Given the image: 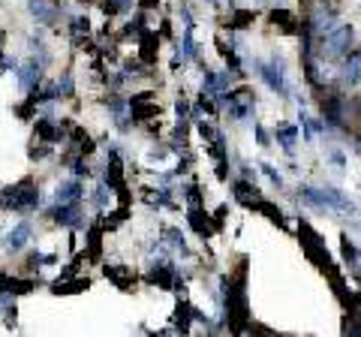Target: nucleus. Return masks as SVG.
Listing matches in <instances>:
<instances>
[{"label":"nucleus","instance_id":"nucleus-14","mask_svg":"<svg viewBox=\"0 0 361 337\" xmlns=\"http://www.w3.org/2000/svg\"><path fill=\"white\" fill-rule=\"evenodd\" d=\"M256 208H259L262 214H268V217L274 220V223H283V214H280V208H274L271 202H262V199H259V202H256Z\"/></svg>","mask_w":361,"mask_h":337},{"label":"nucleus","instance_id":"nucleus-4","mask_svg":"<svg viewBox=\"0 0 361 337\" xmlns=\"http://www.w3.org/2000/svg\"><path fill=\"white\" fill-rule=\"evenodd\" d=\"M259 73L262 79H265V84L271 90H277V94H286V75H283V64L280 60H268V64H259Z\"/></svg>","mask_w":361,"mask_h":337},{"label":"nucleus","instance_id":"nucleus-23","mask_svg":"<svg viewBox=\"0 0 361 337\" xmlns=\"http://www.w3.org/2000/svg\"><path fill=\"white\" fill-rule=\"evenodd\" d=\"M142 6H157V0H142Z\"/></svg>","mask_w":361,"mask_h":337},{"label":"nucleus","instance_id":"nucleus-20","mask_svg":"<svg viewBox=\"0 0 361 337\" xmlns=\"http://www.w3.org/2000/svg\"><path fill=\"white\" fill-rule=\"evenodd\" d=\"M262 172H265L268 178L277 184V187H280V184H283V178H280V175H277V168H271V166H262Z\"/></svg>","mask_w":361,"mask_h":337},{"label":"nucleus","instance_id":"nucleus-11","mask_svg":"<svg viewBox=\"0 0 361 337\" xmlns=\"http://www.w3.org/2000/svg\"><path fill=\"white\" fill-rule=\"evenodd\" d=\"M325 121L328 124H340V99L337 97L325 99Z\"/></svg>","mask_w":361,"mask_h":337},{"label":"nucleus","instance_id":"nucleus-8","mask_svg":"<svg viewBox=\"0 0 361 337\" xmlns=\"http://www.w3.org/2000/svg\"><path fill=\"white\" fill-rule=\"evenodd\" d=\"M79 196H81V187H79V181H70V184H64V187H57V205H70V202H79Z\"/></svg>","mask_w":361,"mask_h":337},{"label":"nucleus","instance_id":"nucleus-3","mask_svg":"<svg viewBox=\"0 0 361 337\" xmlns=\"http://www.w3.org/2000/svg\"><path fill=\"white\" fill-rule=\"evenodd\" d=\"M3 205H10V208H36V202H40V196H36V187H34V181L25 178V181H18L15 187H10L3 193Z\"/></svg>","mask_w":361,"mask_h":337},{"label":"nucleus","instance_id":"nucleus-16","mask_svg":"<svg viewBox=\"0 0 361 337\" xmlns=\"http://www.w3.org/2000/svg\"><path fill=\"white\" fill-rule=\"evenodd\" d=\"M154 42H157V36L145 34V42H142V58L145 60H154Z\"/></svg>","mask_w":361,"mask_h":337},{"label":"nucleus","instance_id":"nucleus-2","mask_svg":"<svg viewBox=\"0 0 361 337\" xmlns=\"http://www.w3.org/2000/svg\"><path fill=\"white\" fill-rule=\"evenodd\" d=\"M352 40H356V30L349 25H337L322 34V58H340L352 49Z\"/></svg>","mask_w":361,"mask_h":337},{"label":"nucleus","instance_id":"nucleus-13","mask_svg":"<svg viewBox=\"0 0 361 337\" xmlns=\"http://www.w3.org/2000/svg\"><path fill=\"white\" fill-rule=\"evenodd\" d=\"M30 12L40 21H51V6L45 3V0H30Z\"/></svg>","mask_w":361,"mask_h":337},{"label":"nucleus","instance_id":"nucleus-15","mask_svg":"<svg viewBox=\"0 0 361 337\" xmlns=\"http://www.w3.org/2000/svg\"><path fill=\"white\" fill-rule=\"evenodd\" d=\"M150 280H157V283H163V286H165V283L172 280V268L169 265H160L157 271H150Z\"/></svg>","mask_w":361,"mask_h":337},{"label":"nucleus","instance_id":"nucleus-12","mask_svg":"<svg viewBox=\"0 0 361 337\" xmlns=\"http://www.w3.org/2000/svg\"><path fill=\"white\" fill-rule=\"evenodd\" d=\"M34 82H40V66L27 64L25 70H21V88H34Z\"/></svg>","mask_w":361,"mask_h":337},{"label":"nucleus","instance_id":"nucleus-21","mask_svg":"<svg viewBox=\"0 0 361 337\" xmlns=\"http://www.w3.org/2000/svg\"><path fill=\"white\" fill-rule=\"evenodd\" d=\"M250 18H253L250 12H238V15H235V21H232V25H235V27H241V25H247V21H250Z\"/></svg>","mask_w":361,"mask_h":337},{"label":"nucleus","instance_id":"nucleus-1","mask_svg":"<svg viewBox=\"0 0 361 337\" xmlns=\"http://www.w3.org/2000/svg\"><path fill=\"white\" fill-rule=\"evenodd\" d=\"M301 199L313 208H331L340 214H356V205L349 202V196H343L340 190L331 187H301Z\"/></svg>","mask_w":361,"mask_h":337},{"label":"nucleus","instance_id":"nucleus-7","mask_svg":"<svg viewBox=\"0 0 361 337\" xmlns=\"http://www.w3.org/2000/svg\"><path fill=\"white\" fill-rule=\"evenodd\" d=\"M27 241H30V223H18L10 235H6V244H10V250H21Z\"/></svg>","mask_w":361,"mask_h":337},{"label":"nucleus","instance_id":"nucleus-10","mask_svg":"<svg viewBox=\"0 0 361 337\" xmlns=\"http://www.w3.org/2000/svg\"><path fill=\"white\" fill-rule=\"evenodd\" d=\"M235 193H238L241 202H247V205H256V202H259V190L250 187V184H235Z\"/></svg>","mask_w":361,"mask_h":337},{"label":"nucleus","instance_id":"nucleus-6","mask_svg":"<svg viewBox=\"0 0 361 337\" xmlns=\"http://www.w3.org/2000/svg\"><path fill=\"white\" fill-rule=\"evenodd\" d=\"M361 79V51L358 49H352V51H346V60H343V82L349 84H358Z\"/></svg>","mask_w":361,"mask_h":337},{"label":"nucleus","instance_id":"nucleus-17","mask_svg":"<svg viewBox=\"0 0 361 337\" xmlns=\"http://www.w3.org/2000/svg\"><path fill=\"white\" fill-rule=\"evenodd\" d=\"M271 21H274V25H286V30H289L292 25H295V21H292V15L286 12V10H277V12H271Z\"/></svg>","mask_w":361,"mask_h":337},{"label":"nucleus","instance_id":"nucleus-18","mask_svg":"<svg viewBox=\"0 0 361 337\" xmlns=\"http://www.w3.org/2000/svg\"><path fill=\"white\" fill-rule=\"evenodd\" d=\"M105 277H111L118 286H126V283H130V277H126L124 271H118V268H105Z\"/></svg>","mask_w":361,"mask_h":337},{"label":"nucleus","instance_id":"nucleus-5","mask_svg":"<svg viewBox=\"0 0 361 337\" xmlns=\"http://www.w3.org/2000/svg\"><path fill=\"white\" fill-rule=\"evenodd\" d=\"M226 99H229V114H232V118H247L250 109H253V99L256 97L247 88H241V90H235V94H229Z\"/></svg>","mask_w":361,"mask_h":337},{"label":"nucleus","instance_id":"nucleus-19","mask_svg":"<svg viewBox=\"0 0 361 337\" xmlns=\"http://www.w3.org/2000/svg\"><path fill=\"white\" fill-rule=\"evenodd\" d=\"M57 94H72V79L70 75H64V79L57 82Z\"/></svg>","mask_w":361,"mask_h":337},{"label":"nucleus","instance_id":"nucleus-9","mask_svg":"<svg viewBox=\"0 0 361 337\" xmlns=\"http://www.w3.org/2000/svg\"><path fill=\"white\" fill-rule=\"evenodd\" d=\"M295 139H298V129L292 127V124H280V127H277V142H280L286 151L295 148Z\"/></svg>","mask_w":361,"mask_h":337},{"label":"nucleus","instance_id":"nucleus-22","mask_svg":"<svg viewBox=\"0 0 361 337\" xmlns=\"http://www.w3.org/2000/svg\"><path fill=\"white\" fill-rule=\"evenodd\" d=\"M343 253H346V259H356V256H358V250H356V247H349V241L343 244Z\"/></svg>","mask_w":361,"mask_h":337}]
</instances>
